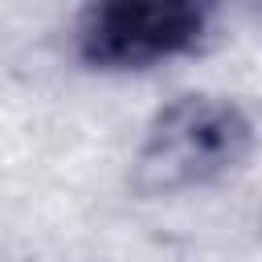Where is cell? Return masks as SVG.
Here are the masks:
<instances>
[{"label": "cell", "instance_id": "cell-1", "mask_svg": "<svg viewBox=\"0 0 262 262\" xmlns=\"http://www.w3.org/2000/svg\"><path fill=\"white\" fill-rule=\"evenodd\" d=\"M258 147L254 115L213 90H184L151 111L131 156L135 196H180L233 176Z\"/></svg>", "mask_w": 262, "mask_h": 262}, {"label": "cell", "instance_id": "cell-2", "mask_svg": "<svg viewBox=\"0 0 262 262\" xmlns=\"http://www.w3.org/2000/svg\"><path fill=\"white\" fill-rule=\"evenodd\" d=\"M221 0H86L74 57L98 74H139L205 49Z\"/></svg>", "mask_w": 262, "mask_h": 262}]
</instances>
